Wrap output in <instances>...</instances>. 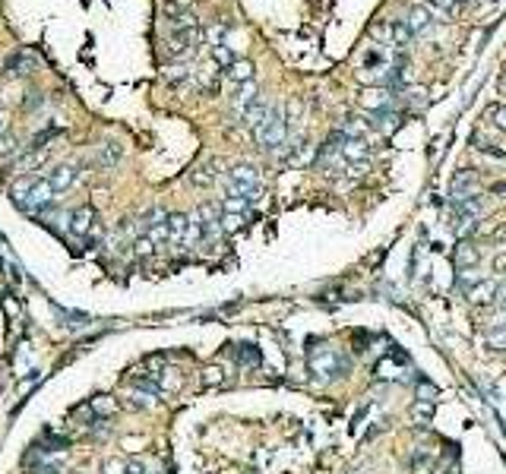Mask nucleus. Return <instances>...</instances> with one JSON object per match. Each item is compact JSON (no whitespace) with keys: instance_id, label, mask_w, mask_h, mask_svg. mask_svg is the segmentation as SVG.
<instances>
[{"instance_id":"obj_1","label":"nucleus","mask_w":506,"mask_h":474,"mask_svg":"<svg viewBox=\"0 0 506 474\" xmlns=\"http://www.w3.org/2000/svg\"><path fill=\"white\" fill-rule=\"evenodd\" d=\"M10 196L25 215H48L54 209V187H51L44 177H32V174H19L16 180L10 183Z\"/></svg>"},{"instance_id":"obj_2","label":"nucleus","mask_w":506,"mask_h":474,"mask_svg":"<svg viewBox=\"0 0 506 474\" xmlns=\"http://www.w3.org/2000/svg\"><path fill=\"white\" fill-rule=\"evenodd\" d=\"M200 19L193 16V13H183V16H177L174 22H171V32H168V41H164V51H168V57H187L196 51V41H200Z\"/></svg>"},{"instance_id":"obj_3","label":"nucleus","mask_w":506,"mask_h":474,"mask_svg":"<svg viewBox=\"0 0 506 474\" xmlns=\"http://www.w3.org/2000/svg\"><path fill=\"white\" fill-rule=\"evenodd\" d=\"M310 364V373H313V379H320V383H329V379H339L348 373V357L345 354H339L335 348L329 345H320L310 351L307 357Z\"/></svg>"},{"instance_id":"obj_4","label":"nucleus","mask_w":506,"mask_h":474,"mask_svg":"<svg viewBox=\"0 0 506 474\" xmlns=\"http://www.w3.org/2000/svg\"><path fill=\"white\" fill-rule=\"evenodd\" d=\"M253 139H257V145L259 149H266V152L285 145V139H288V120H285V114L278 111V107H269V114L263 117V124L253 130Z\"/></svg>"},{"instance_id":"obj_5","label":"nucleus","mask_w":506,"mask_h":474,"mask_svg":"<svg viewBox=\"0 0 506 474\" xmlns=\"http://www.w3.org/2000/svg\"><path fill=\"white\" fill-rule=\"evenodd\" d=\"M225 187L228 193H238V196H247L250 202L259 199V171L253 168V164H234L231 171H228L225 177Z\"/></svg>"},{"instance_id":"obj_6","label":"nucleus","mask_w":506,"mask_h":474,"mask_svg":"<svg viewBox=\"0 0 506 474\" xmlns=\"http://www.w3.org/2000/svg\"><path fill=\"white\" fill-rule=\"evenodd\" d=\"M196 225H200V234L202 240H215L221 234V206L219 202H202L196 209Z\"/></svg>"},{"instance_id":"obj_7","label":"nucleus","mask_w":506,"mask_h":474,"mask_svg":"<svg viewBox=\"0 0 506 474\" xmlns=\"http://www.w3.org/2000/svg\"><path fill=\"white\" fill-rule=\"evenodd\" d=\"M95 225H98V218H95L92 206H79L67 215V231L76 234V237H82V240H89V234L95 231Z\"/></svg>"},{"instance_id":"obj_8","label":"nucleus","mask_w":506,"mask_h":474,"mask_svg":"<svg viewBox=\"0 0 506 474\" xmlns=\"http://www.w3.org/2000/svg\"><path fill=\"white\" fill-rule=\"evenodd\" d=\"M361 107H367L370 114L377 111H389V107H396V92L386 86H370L361 92Z\"/></svg>"},{"instance_id":"obj_9","label":"nucleus","mask_w":506,"mask_h":474,"mask_svg":"<svg viewBox=\"0 0 506 474\" xmlns=\"http://www.w3.org/2000/svg\"><path fill=\"white\" fill-rule=\"evenodd\" d=\"M474 187H478V174L474 171H455L453 183H449V202H459L465 196H474Z\"/></svg>"},{"instance_id":"obj_10","label":"nucleus","mask_w":506,"mask_h":474,"mask_svg":"<svg viewBox=\"0 0 506 474\" xmlns=\"http://www.w3.org/2000/svg\"><path fill=\"white\" fill-rule=\"evenodd\" d=\"M76 177H79V168H76V164H54V168L44 174V180L54 187V193H63V190H70L76 183Z\"/></svg>"},{"instance_id":"obj_11","label":"nucleus","mask_w":506,"mask_h":474,"mask_svg":"<svg viewBox=\"0 0 506 474\" xmlns=\"http://www.w3.org/2000/svg\"><path fill=\"white\" fill-rule=\"evenodd\" d=\"M493 291H497V278H481L474 282L472 288L465 291V301L472 307H481V303H493Z\"/></svg>"},{"instance_id":"obj_12","label":"nucleus","mask_w":506,"mask_h":474,"mask_svg":"<svg viewBox=\"0 0 506 474\" xmlns=\"http://www.w3.org/2000/svg\"><path fill=\"white\" fill-rule=\"evenodd\" d=\"M38 67V57L32 54V51H16V54L6 60V76H25V73H32V70Z\"/></svg>"},{"instance_id":"obj_13","label":"nucleus","mask_w":506,"mask_h":474,"mask_svg":"<svg viewBox=\"0 0 506 474\" xmlns=\"http://www.w3.org/2000/svg\"><path fill=\"white\" fill-rule=\"evenodd\" d=\"M257 98H259L257 82H244V86H238V88H234V95H231V107H234V114L240 117V114H244Z\"/></svg>"},{"instance_id":"obj_14","label":"nucleus","mask_w":506,"mask_h":474,"mask_svg":"<svg viewBox=\"0 0 506 474\" xmlns=\"http://www.w3.org/2000/svg\"><path fill=\"white\" fill-rule=\"evenodd\" d=\"M455 265H459V269H474V265H478V259H481V250L478 246H474V240H459V246H455Z\"/></svg>"},{"instance_id":"obj_15","label":"nucleus","mask_w":506,"mask_h":474,"mask_svg":"<svg viewBox=\"0 0 506 474\" xmlns=\"http://www.w3.org/2000/svg\"><path fill=\"white\" fill-rule=\"evenodd\" d=\"M405 25L411 29V35H417V32H427L430 25H434V16H430L427 6H411V10H408V19H405Z\"/></svg>"},{"instance_id":"obj_16","label":"nucleus","mask_w":506,"mask_h":474,"mask_svg":"<svg viewBox=\"0 0 506 474\" xmlns=\"http://www.w3.org/2000/svg\"><path fill=\"white\" fill-rule=\"evenodd\" d=\"M120 155H124V149H120L117 143H101L98 155H95V164H98V168H114V164L120 162Z\"/></svg>"},{"instance_id":"obj_17","label":"nucleus","mask_w":506,"mask_h":474,"mask_svg":"<svg viewBox=\"0 0 506 474\" xmlns=\"http://www.w3.org/2000/svg\"><path fill=\"white\" fill-rule=\"evenodd\" d=\"M225 76L234 82V86H244V82H253V63H250V60H234L231 67L225 70Z\"/></svg>"},{"instance_id":"obj_18","label":"nucleus","mask_w":506,"mask_h":474,"mask_svg":"<svg viewBox=\"0 0 506 474\" xmlns=\"http://www.w3.org/2000/svg\"><path fill=\"white\" fill-rule=\"evenodd\" d=\"M367 126H373V130H379V133H389L392 126H398V111H396V107H389V111H377V114H370Z\"/></svg>"},{"instance_id":"obj_19","label":"nucleus","mask_w":506,"mask_h":474,"mask_svg":"<svg viewBox=\"0 0 506 474\" xmlns=\"http://www.w3.org/2000/svg\"><path fill=\"white\" fill-rule=\"evenodd\" d=\"M266 114H269V105L257 98L250 107H247L244 114H240V124H244V126H250V130H257V126L263 124V117H266Z\"/></svg>"},{"instance_id":"obj_20","label":"nucleus","mask_w":506,"mask_h":474,"mask_svg":"<svg viewBox=\"0 0 506 474\" xmlns=\"http://www.w3.org/2000/svg\"><path fill=\"white\" fill-rule=\"evenodd\" d=\"M411 38H415V35H411L408 25L392 19V22H389V44H392V48H408Z\"/></svg>"},{"instance_id":"obj_21","label":"nucleus","mask_w":506,"mask_h":474,"mask_svg":"<svg viewBox=\"0 0 506 474\" xmlns=\"http://www.w3.org/2000/svg\"><path fill=\"white\" fill-rule=\"evenodd\" d=\"M250 206H253V202L247 199V196H238V193H225V199H221V212L250 215Z\"/></svg>"},{"instance_id":"obj_22","label":"nucleus","mask_w":506,"mask_h":474,"mask_svg":"<svg viewBox=\"0 0 506 474\" xmlns=\"http://www.w3.org/2000/svg\"><path fill=\"white\" fill-rule=\"evenodd\" d=\"M487 348H493V351H506V322H497V326L487 332Z\"/></svg>"},{"instance_id":"obj_23","label":"nucleus","mask_w":506,"mask_h":474,"mask_svg":"<svg viewBox=\"0 0 506 474\" xmlns=\"http://www.w3.org/2000/svg\"><path fill=\"white\" fill-rule=\"evenodd\" d=\"M212 60L219 63V70H228L234 63V54L228 44H212Z\"/></svg>"},{"instance_id":"obj_24","label":"nucleus","mask_w":506,"mask_h":474,"mask_svg":"<svg viewBox=\"0 0 506 474\" xmlns=\"http://www.w3.org/2000/svg\"><path fill=\"white\" fill-rule=\"evenodd\" d=\"M487 124L506 133V105H491L487 107Z\"/></svg>"},{"instance_id":"obj_25","label":"nucleus","mask_w":506,"mask_h":474,"mask_svg":"<svg viewBox=\"0 0 506 474\" xmlns=\"http://www.w3.org/2000/svg\"><path fill=\"white\" fill-rule=\"evenodd\" d=\"M54 316H60V320H67L63 326H70V329H79V326H89V316H82V313H67L63 307H54Z\"/></svg>"},{"instance_id":"obj_26","label":"nucleus","mask_w":506,"mask_h":474,"mask_svg":"<svg viewBox=\"0 0 506 474\" xmlns=\"http://www.w3.org/2000/svg\"><path fill=\"white\" fill-rule=\"evenodd\" d=\"M247 221V215H238V212H221V231H240Z\"/></svg>"},{"instance_id":"obj_27","label":"nucleus","mask_w":506,"mask_h":474,"mask_svg":"<svg viewBox=\"0 0 506 474\" xmlns=\"http://www.w3.org/2000/svg\"><path fill=\"white\" fill-rule=\"evenodd\" d=\"M234 357H238L240 364H250V367L259 364V351L253 345H238V348H234Z\"/></svg>"},{"instance_id":"obj_28","label":"nucleus","mask_w":506,"mask_h":474,"mask_svg":"<svg viewBox=\"0 0 506 474\" xmlns=\"http://www.w3.org/2000/svg\"><path fill=\"white\" fill-rule=\"evenodd\" d=\"M225 35H228V22H212L206 32L209 44H225Z\"/></svg>"},{"instance_id":"obj_29","label":"nucleus","mask_w":506,"mask_h":474,"mask_svg":"<svg viewBox=\"0 0 506 474\" xmlns=\"http://www.w3.org/2000/svg\"><path fill=\"white\" fill-rule=\"evenodd\" d=\"M411 417H415V421H424V423H427L430 417H434V402H424V404L417 402L415 408H411Z\"/></svg>"},{"instance_id":"obj_30","label":"nucleus","mask_w":506,"mask_h":474,"mask_svg":"<svg viewBox=\"0 0 506 474\" xmlns=\"http://www.w3.org/2000/svg\"><path fill=\"white\" fill-rule=\"evenodd\" d=\"M212 168H215V164H202V168L193 174V183H200V187L212 183V180H215V171H212Z\"/></svg>"},{"instance_id":"obj_31","label":"nucleus","mask_w":506,"mask_h":474,"mask_svg":"<svg viewBox=\"0 0 506 474\" xmlns=\"http://www.w3.org/2000/svg\"><path fill=\"white\" fill-rule=\"evenodd\" d=\"M41 105H44V95L41 92H29V95H25V101H22L25 111H38Z\"/></svg>"},{"instance_id":"obj_32","label":"nucleus","mask_w":506,"mask_h":474,"mask_svg":"<svg viewBox=\"0 0 506 474\" xmlns=\"http://www.w3.org/2000/svg\"><path fill=\"white\" fill-rule=\"evenodd\" d=\"M152 250H155V246H152V240L145 237V234L143 237H136V244H133V253H136V256H149Z\"/></svg>"},{"instance_id":"obj_33","label":"nucleus","mask_w":506,"mask_h":474,"mask_svg":"<svg viewBox=\"0 0 506 474\" xmlns=\"http://www.w3.org/2000/svg\"><path fill=\"white\" fill-rule=\"evenodd\" d=\"M105 474H126V465L117 459H108L105 461Z\"/></svg>"},{"instance_id":"obj_34","label":"nucleus","mask_w":506,"mask_h":474,"mask_svg":"<svg viewBox=\"0 0 506 474\" xmlns=\"http://www.w3.org/2000/svg\"><path fill=\"white\" fill-rule=\"evenodd\" d=\"M491 240H493V244H506V221H503V225H493L491 228Z\"/></svg>"},{"instance_id":"obj_35","label":"nucleus","mask_w":506,"mask_h":474,"mask_svg":"<svg viewBox=\"0 0 506 474\" xmlns=\"http://www.w3.org/2000/svg\"><path fill=\"white\" fill-rule=\"evenodd\" d=\"M430 6H436V10H443V13H455V0H430Z\"/></svg>"},{"instance_id":"obj_36","label":"nucleus","mask_w":506,"mask_h":474,"mask_svg":"<svg viewBox=\"0 0 506 474\" xmlns=\"http://www.w3.org/2000/svg\"><path fill=\"white\" fill-rule=\"evenodd\" d=\"M126 474H149V471H145V465L139 459H133V461H126Z\"/></svg>"},{"instance_id":"obj_37","label":"nucleus","mask_w":506,"mask_h":474,"mask_svg":"<svg viewBox=\"0 0 506 474\" xmlns=\"http://www.w3.org/2000/svg\"><path fill=\"white\" fill-rule=\"evenodd\" d=\"M6 126H10V114H6L4 107H0V136L6 133Z\"/></svg>"},{"instance_id":"obj_38","label":"nucleus","mask_w":506,"mask_h":474,"mask_svg":"<svg viewBox=\"0 0 506 474\" xmlns=\"http://www.w3.org/2000/svg\"><path fill=\"white\" fill-rule=\"evenodd\" d=\"M493 269H497V272H506V253H500V256L493 259Z\"/></svg>"},{"instance_id":"obj_39","label":"nucleus","mask_w":506,"mask_h":474,"mask_svg":"<svg viewBox=\"0 0 506 474\" xmlns=\"http://www.w3.org/2000/svg\"><path fill=\"white\" fill-rule=\"evenodd\" d=\"M491 193H493V196H497V193H506V183H493Z\"/></svg>"},{"instance_id":"obj_40","label":"nucleus","mask_w":506,"mask_h":474,"mask_svg":"<svg viewBox=\"0 0 506 474\" xmlns=\"http://www.w3.org/2000/svg\"><path fill=\"white\" fill-rule=\"evenodd\" d=\"M500 88H503V92H506V76H503V79H500Z\"/></svg>"},{"instance_id":"obj_41","label":"nucleus","mask_w":506,"mask_h":474,"mask_svg":"<svg viewBox=\"0 0 506 474\" xmlns=\"http://www.w3.org/2000/svg\"><path fill=\"white\" fill-rule=\"evenodd\" d=\"M436 474H453V471H436Z\"/></svg>"},{"instance_id":"obj_42","label":"nucleus","mask_w":506,"mask_h":474,"mask_svg":"<svg viewBox=\"0 0 506 474\" xmlns=\"http://www.w3.org/2000/svg\"><path fill=\"white\" fill-rule=\"evenodd\" d=\"M455 4H459V0H455ZM462 4H468V0H462Z\"/></svg>"}]
</instances>
